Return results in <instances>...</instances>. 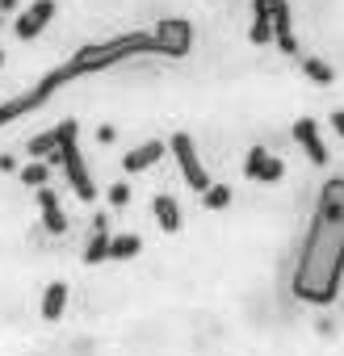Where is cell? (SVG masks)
Returning a JSON list of instances; mask_svg holds the SVG:
<instances>
[{
  "label": "cell",
  "mask_w": 344,
  "mask_h": 356,
  "mask_svg": "<svg viewBox=\"0 0 344 356\" xmlns=\"http://www.w3.org/2000/svg\"><path fill=\"white\" fill-rule=\"evenodd\" d=\"M248 42L252 47H273V26L265 17H256V13H252V26H248Z\"/></svg>",
  "instance_id": "cell-17"
},
{
  "label": "cell",
  "mask_w": 344,
  "mask_h": 356,
  "mask_svg": "<svg viewBox=\"0 0 344 356\" xmlns=\"http://www.w3.org/2000/svg\"><path fill=\"white\" fill-rule=\"evenodd\" d=\"M294 143L302 147V155H306L315 168H323V163L331 159V151H327L323 130H319V122H315V118H298V122H294Z\"/></svg>",
  "instance_id": "cell-8"
},
{
  "label": "cell",
  "mask_w": 344,
  "mask_h": 356,
  "mask_svg": "<svg viewBox=\"0 0 344 356\" xmlns=\"http://www.w3.org/2000/svg\"><path fill=\"white\" fill-rule=\"evenodd\" d=\"M244 176L248 181H256V185H277L281 176H286V163L273 155V151H265L260 143L248 151V159H244Z\"/></svg>",
  "instance_id": "cell-7"
},
{
  "label": "cell",
  "mask_w": 344,
  "mask_h": 356,
  "mask_svg": "<svg viewBox=\"0 0 344 356\" xmlns=\"http://www.w3.org/2000/svg\"><path fill=\"white\" fill-rule=\"evenodd\" d=\"M17 9V0H0V13H13Z\"/></svg>",
  "instance_id": "cell-23"
},
{
  "label": "cell",
  "mask_w": 344,
  "mask_h": 356,
  "mask_svg": "<svg viewBox=\"0 0 344 356\" xmlns=\"http://www.w3.org/2000/svg\"><path fill=\"white\" fill-rule=\"evenodd\" d=\"M164 151H168V143H159V138H147V143H139V147H130V151L122 155V172H126V176L151 172V168L164 159Z\"/></svg>",
  "instance_id": "cell-10"
},
{
  "label": "cell",
  "mask_w": 344,
  "mask_h": 356,
  "mask_svg": "<svg viewBox=\"0 0 344 356\" xmlns=\"http://www.w3.org/2000/svg\"><path fill=\"white\" fill-rule=\"evenodd\" d=\"M126 202H130V185H126V181H118V185L109 189V206H114V210H122Z\"/></svg>",
  "instance_id": "cell-21"
},
{
  "label": "cell",
  "mask_w": 344,
  "mask_h": 356,
  "mask_svg": "<svg viewBox=\"0 0 344 356\" xmlns=\"http://www.w3.org/2000/svg\"><path fill=\"white\" fill-rule=\"evenodd\" d=\"M101 260H109V227H105V214L93 222V239L84 248V264H101Z\"/></svg>",
  "instance_id": "cell-13"
},
{
  "label": "cell",
  "mask_w": 344,
  "mask_h": 356,
  "mask_svg": "<svg viewBox=\"0 0 344 356\" xmlns=\"http://www.w3.org/2000/svg\"><path fill=\"white\" fill-rule=\"evenodd\" d=\"M0 63H5V55H0Z\"/></svg>",
  "instance_id": "cell-24"
},
{
  "label": "cell",
  "mask_w": 344,
  "mask_h": 356,
  "mask_svg": "<svg viewBox=\"0 0 344 356\" xmlns=\"http://www.w3.org/2000/svg\"><path fill=\"white\" fill-rule=\"evenodd\" d=\"M38 210H42V222H47V231H51V235H63V231H68V214H63L59 193H55L51 185H42V189H38Z\"/></svg>",
  "instance_id": "cell-11"
},
{
  "label": "cell",
  "mask_w": 344,
  "mask_h": 356,
  "mask_svg": "<svg viewBox=\"0 0 344 356\" xmlns=\"http://www.w3.org/2000/svg\"><path fill=\"white\" fill-rule=\"evenodd\" d=\"M55 147H59V134H55V130H47V134H38V138H30V143H26V151H30L34 159L55 155Z\"/></svg>",
  "instance_id": "cell-18"
},
{
  "label": "cell",
  "mask_w": 344,
  "mask_h": 356,
  "mask_svg": "<svg viewBox=\"0 0 344 356\" xmlns=\"http://www.w3.org/2000/svg\"><path fill=\"white\" fill-rule=\"evenodd\" d=\"M151 214H155L159 231H168V235H177V231H181V206H177V197L159 193V197L151 202Z\"/></svg>",
  "instance_id": "cell-12"
},
{
  "label": "cell",
  "mask_w": 344,
  "mask_h": 356,
  "mask_svg": "<svg viewBox=\"0 0 344 356\" xmlns=\"http://www.w3.org/2000/svg\"><path fill=\"white\" fill-rule=\"evenodd\" d=\"M202 206H206V210H227V206H231V189H227V185H210V189L202 193Z\"/></svg>",
  "instance_id": "cell-19"
},
{
  "label": "cell",
  "mask_w": 344,
  "mask_h": 356,
  "mask_svg": "<svg viewBox=\"0 0 344 356\" xmlns=\"http://www.w3.org/2000/svg\"><path fill=\"white\" fill-rule=\"evenodd\" d=\"M47 176H51V168H47L42 159H34V163H26V168H22V181H26V185H34V189H42V185H47Z\"/></svg>",
  "instance_id": "cell-20"
},
{
  "label": "cell",
  "mask_w": 344,
  "mask_h": 356,
  "mask_svg": "<svg viewBox=\"0 0 344 356\" xmlns=\"http://www.w3.org/2000/svg\"><path fill=\"white\" fill-rule=\"evenodd\" d=\"M340 285H344V176H331L315 197L290 289L306 306H331L340 298Z\"/></svg>",
  "instance_id": "cell-1"
},
{
  "label": "cell",
  "mask_w": 344,
  "mask_h": 356,
  "mask_svg": "<svg viewBox=\"0 0 344 356\" xmlns=\"http://www.w3.org/2000/svg\"><path fill=\"white\" fill-rule=\"evenodd\" d=\"M168 151L177 155V168H181V176H185V185H189V189L202 197V193H206L214 181H210L206 163L198 159V143H194L189 134H172V138H168Z\"/></svg>",
  "instance_id": "cell-5"
},
{
  "label": "cell",
  "mask_w": 344,
  "mask_h": 356,
  "mask_svg": "<svg viewBox=\"0 0 344 356\" xmlns=\"http://www.w3.org/2000/svg\"><path fill=\"white\" fill-rule=\"evenodd\" d=\"M139 248H143L139 235H109V260H130L139 256Z\"/></svg>",
  "instance_id": "cell-16"
},
{
  "label": "cell",
  "mask_w": 344,
  "mask_h": 356,
  "mask_svg": "<svg viewBox=\"0 0 344 356\" xmlns=\"http://www.w3.org/2000/svg\"><path fill=\"white\" fill-rule=\"evenodd\" d=\"M51 17H55V0H34L30 9H22V13H17L13 34H17L22 42H30V38H38V34L51 26Z\"/></svg>",
  "instance_id": "cell-9"
},
{
  "label": "cell",
  "mask_w": 344,
  "mask_h": 356,
  "mask_svg": "<svg viewBox=\"0 0 344 356\" xmlns=\"http://www.w3.org/2000/svg\"><path fill=\"white\" fill-rule=\"evenodd\" d=\"M55 134H59V147H55V163L63 168V181H68V189L80 197V202H97V185H93V176H88V163H84V155H80V126H76V118H68V122H59L55 126Z\"/></svg>",
  "instance_id": "cell-3"
},
{
  "label": "cell",
  "mask_w": 344,
  "mask_h": 356,
  "mask_svg": "<svg viewBox=\"0 0 344 356\" xmlns=\"http://www.w3.org/2000/svg\"><path fill=\"white\" fill-rule=\"evenodd\" d=\"M298 67H302V76H306L311 84H319V88H327V84L336 80V72H331L323 59H315V55H298Z\"/></svg>",
  "instance_id": "cell-14"
},
{
  "label": "cell",
  "mask_w": 344,
  "mask_h": 356,
  "mask_svg": "<svg viewBox=\"0 0 344 356\" xmlns=\"http://www.w3.org/2000/svg\"><path fill=\"white\" fill-rule=\"evenodd\" d=\"M155 42H159V55L181 59V55H189V47H194V30H189V22H181V17H168V22L155 26Z\"/></svg>",
  "instance_id": "cell-6"
},
{
  "label": "cell",
  "mask_w": 344,
  "mask_h": 356,
  "mask_svg": "<svg viewBox=\"0 0 344 356\" xmlns=\"http://www.w3.org/2000/svg\"><path fill=\"white\" fill-rule=\"evenodd\" d=\"M134 55H159L155 34H122V38H109V42H84L68 63L51 67L34 88H26L22 97H13V101L0 105V126H9V122H17V118H26V113L42 109L59 88L76 84L80 76H97V72H105V67H118L122 59H134Z\"/></svg>",
  "instance_id": "cell-2"
},
{
  "label": "cell",
  "mask_w": 344,
  "mask_h": 356,
  "mask_svg": "<svg viewBox=\"0 0 344 356\" xmlns=\"http://www.w3.org/2000/svg\"><path fill=\"white\" fill-rule=\"evenodd\" d=\"M63 306H68V285H63V281H51L47 293H42V318L55 323V318L63 314Z\"/></svg>",
  "instance_id": "cell-15"
},
{
  "label": "cell",
  "mask_w": 344,
  "mask_h": 356,
  "mask_svg": "<svg viewBox=\"0 0 344 356\" xmlns=\"http://www.w3.org/2000/svg\"><path fill=\"white\" fill-rule=\"evenodd\" d=\"M331 130L344 138V109H331Z\"/></svg>",
  "instance_id": "cell-22"
},
{
  "label": "cell",
  "mask_w": 344,
  "mask_h": 356,
  "mask_svg": "<svg viewBox=\"0 0 344 356\" xmlns=\"http://www.w3.org/2000/svg\"><path fill=\"white\" fill-rule=\"evenodd\" d=\"M252 13L265 17L273 26V47L286 51L290 59H298V42H294V13L286 0H252Z\"/></svg>",
  "instance_id": "cell-4"
}]
</instances>
